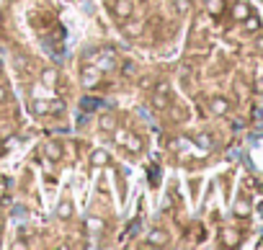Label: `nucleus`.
I'll return each mask as SVG.
<instances>
[{
    "label": "nucleus",
    "instance_id": "1",
    "mask_svg": "<svg viewBox=\"0 0 263 250\" xmlns=\"http://www.w3.org/2000/svg\"><path fill=\"white\" fill-rule=\"evenodd\" d=\"M132 11H135L132 0H116V3H114V16L121 18V21H126V18L132 16Z\"/></svg>",
    "mask_w": 263,
    "mask_h": 250
},
{
    "label": "nucleus",
    "instance_id": "2",
    "mask_svg": "<svg viewBox=\"0 0 263 250\" xmlns=\"http://www.w3.org/2000/svg\"><path fill=\"white\" fill-rule=\"evenodd\" d=\"M209 108H212V113H214V116H224V113L230 111V101H227V98H222V95H214V98L209 101Z\"/></svg>",
    "mask_w": 263,
    "mask_h": 250
},
{
    "label": "nucleus",
    "instance_id": "3",
    "mask_svg": "<svg viewBox=\"0 0 263 250\" xmlns=\"http://www.w3.org/2000/svg\"><path fill=\"white\" fill-rule=\"evenodd\" d=\"M168 85L163 83V85H158V90H155V95H153V103H155V108H168Z\"/></svg>",
    "mask_w": 263,
    "mask_h": 250
},
{
    "label": "nucleus",
    "instance_id": "4",
    "mask_svg": "<svg viewBox=\"0 0 263 250\" xmlns=\"http://www.w3.org/2000/svg\"><path fill=\"white\" fill-rule=\"evenodd\" d=\"M98 80H101V70L98 67H85L83 70V85L85 88H93Z\"/></svg>",
    "mask_w": 263,
    "mask_h": 250
},
{
    "label": "nucleus",
    "instance_id": "5",
    "mask_svg": "<svg viewBox=\"0 0 263 250\" xmlns=\"http://www.w3.org/2000/svg\"><path fill=\"white\" fill-rule=\"evenodd\" d=\"M111 163V155L106 152V150H93L90 152V165L93 168H103V165H108Z\"/></svg>",
    "mask_w": 263,
    "mask_h": 250
},
{
    "label": "nucleus",
    "instance_id": "6",
    "mask_svg": "<svg viewBox=\"0 0 263 250\" xmlns=\"http://www.w3.org/2000/svg\"><path fill=\"white\" fill-rule=\"evenodd\" d=\"M98 129L101 132H114L116 129V116L114 113H101L98 116Z\"/></svg>",
    "mask_w": 263,
    "mask_h": 250
},
{
    "label": "nucleus",
    "instance_id": "7",
    "mask_svg": "<svg viewBox=\"0 0 263 250\" xmlns=\"http://www.w3.org/2000/svg\"><path fill=\"white\" fill-rule=\"evenodd\" d=\"M240 24H242V29H245L248 34H255V31L260 29V18H258V16H253V13H248Z\"/></svg>",
    "mask_w": 263,
    "mask_h": 250
},
{
    "label": "nucleus",
    "instance_id": "8",
    "mask_svg": "<svg viewBox=\"0 0 263 250\" xmlns=\"http://www.w3.org/2000/svg\"><path fill=\"white\" fill-rule=\"evenodd\" d=\"M168 242V235L163 232V229H153L150 235H147V245H155V247H160V245H165Z\"/></svg>",
    "mask_w": 263,
    "mask_h": 250
},
{
    "label": "nucleus",
    "instance_id": "9",
    "mask_svg": "<svg viewBox=\"0 0 263 250\" xmlns=\"http://www.w3.org/2000/svg\"><path fill=\"white\" fill-rule=\"evenodd\" d=\"M31 111L36 116H47V113H52V101H34L31 103Z\"/></svg>",
    "mask_w": 263,
    "mask_h": 250
},
{
    "label": "nucleus",
    "instance_id": "10",
    "mask_svg": "<svg viewBox=\"0 0 263 250\" xmlns=\"http://www.w3.org/2000/svg\"><path fill=\"white\" fill-rule=\"evenodd\" d=\"M124 147H126V150H132V152H140V150H142V140H140L137 134H129V132H126Z\"/></svg>",
    "mask_w": 263,
    "mask_h": 250
},
{
    "label": "nucleus",
    "instance_id": "11",
    "mask_svg": "<svg viewBox=\"0 0 263 250\" xmlns=\"http://www.w3.org/2000/svg\"><path fill=\"white\" fill-rule=\"evenodd\" d=\"M224 11V0H206V13L209 16H219Z\"/></svg>",
    "mask_w": 263,
    "mask_h": 250
},
{
    "label": "nucleus",
    "instance_id": "12",
    "mask_svg": "<svg viewBox=\"0 0 263 250\" xmlns=\"http://www.w3.org/2000/svg\"><path fill=\"white\" fill-rule=\"evenodd\" d=\"M57 217L60 219H70L72 217V201H60V206H57Z\"/></svg>",
    "mask_w": 263,
    "mask_h": 250
},
{
    "label": "nucleus",
    "instance_id": "13",
    "mask_svg": "<svg viewBox=\"0 0 263 250\" xmlns=\"http://www.w3.org/2000/svg\"><path fill=\"white\" fill-rule=\"evenodd\" d=\"M237 237H240V235H237L235 229H222V242H224L227 247H235V245L240 242Z\"/></svg>",
    "mask_w": 263,
    "mask_h": 250
},
{
    "label": "nucleus",
    "instance_id": "14",
    "mask_svg": "<svg viewBox=\"0 0 263 250\" xmlns=\"http://www.w3.org/2000/svg\"><path fill=\"white\" fill-rule=\"evenodd\" d=\"M248 13H250L248 3H235V8H232V18H235V21H242Z\"/></svg>",
    "mask_w": 263,
    "mask_h": 250
},
{
    "label": "nucleus",
    "instance_id": "15",
    "mask_svg": "<svg viewBox=\"0 0 263 250\" xmlns=\"http://www.w3.org/2000/svg\"><path fill=\"white\" fill-rule=\"evenodd\" d=\"M232 209H235V217H248V214H250V204H248L245 199H237Z\"/></svg>",
    "mask_w": 263,
    "mask_h": 250
},
{
    "label": "nucleus",
    "instance_id": "16",
    "mask_svg": "<svg viewBox=\"0 0 263 250\" xmlns=\"http://www.w3.org/2000/svg\"><path fill=\"white\" fill-rule=\"evenodd\" d=\"M42 83H44V85H49V88H52V85H54V83H57V70H54V67H47V70H44V72H42Z\"/></svg>",
    "mask_w": 263,
    "mask_h": 250
},
{
    "label": "nucleus",
    "instance_id": "17",
    "mask_svg": "<svg viewBox=\"0 0 263 250\" xmlns=\"http://www.w3.org/2000/svg\"><path fill=\"white\" fill-rule=\"evenodd\" d=\"M44 152H47V158H49V160H60V158H62V147H60L57 142H49Z\"/></svg>",
    "mask_w": 263,
    "mask_h": 250
},
{
    "label": "nucleus",
    "instance_id": "18",
    "mask_svg": "<svg viewBox=\"0 0 263 250\" xmlns=\"http://www.w3.org/2000/svg\"><path fill=\"white\" fill-rule=\"evenodd\" d=\"M88 229H90V232H101V229H103V222L96 219V217H90V219H88Z\"/></svg>",
    "mask_w": 263,
    "mask_h": 250
},
{
    "label": "nucleus",
    "instance_id": "19",
    "mask_svg": "<svg viewBox=\"0 0 263 250\" xmlns=\"http://www.w3.org/2000/svg\"><path fill=\"white\" fill-rule=\"evenodd\" d=\"M96 67H98L101 72H108V70H114V62L106 57V60H98V65H96Z\"/></svg>",
    "mask_w": 263,
    "mask_h": 250
},
{
    "label": "nucleus",
    "instance_id": "20",
    "mask_svg": "<svg viewBox=\"0 0 263 250\" xmlns=\"http://www.w3.org/2000/svg\"><path fill=\"white\" fill-rule=\"evenodd\" d=\"M65 111V103L62 101H52V113H62Z\"/></svg>",
    "mask_w": 263,
    "mask_h": 250
},
{
    "label": "nucleus",
    "instance_id": "21",
    "mask_svg": "<svg viewBox=\"0 0 263 250\" xmlns=\"http://www.w3.org/2000/svg\"><path fill=\"white\" fill-rule=\"evenodd\" d=\"M196 142H199L201 147H212V140H209L206 134H199V137H196Z\"/></svg>",
    "mask_w": 263,
    "mask_h": 250
},
{
    "label": "nucleus",
    "instance_id": "22",
    "mask_svg": "<svg viewBox=\"0 0 263 250\" xmlns=\"http://www.w3.org/2000/svg\"><path fill=\"white\" fill-rule=\"evenodd\" d=\"M126 34H129V36H137V34H140V26H129Z\"/></svg>",
    "mask_w": 263,
    "mask_h": 250
},
{
    "label": "nucleus",
    "instance_id": "23",
    "mask_svg": "<svg viewBox=\"0 0 263 250\" xmlns=\"http://www.w3.org/2000/svg\"><path fill=\"white\" fill-rule=\"evenodd\" d=\"M124 70H126V75H135V70H137V67L132 65V62H126V65H124Z\"/></svg>",
    "mask_w": 263,
    "mask_h": 250
},
{
    "label": "nucleus",
    "instance_id": "24",
    "mask_svg": "<svg viewBox=\"0 0 263 250\" xmlns=\"http://www.w3.org/2000/svg\"><path fill=\"white\" fill-rule=\"evenodd\" d=\"M124 140H126V132H119L116 134V145H124Z\"/></svg>",
    "mask_w": 263,
    "mask_h": 250
},
{
    "label": "nucleus",
    "instance_id": "25",
    "mask_svg": "<svg viewBox=\"0 0 263 250\" xmlns=\"http://www.w3.org/2000/svg\"><path fill=\"white\" fill-rule=\"evenodd\" d=\"M189 6H191L189 0H178V8H181V11H183V8H189Z\"/></svg>",
    "mask_w": 263,
    "mask_h": 250
},
{
    "label": "nucleus",
    "instance_id": "26",
    "mask_svg": "<svg viewBox=\"0 0 263 250\" xmlns=\"http://www.w3.org/2000/svg\"><path fill=\"white\" fill-rule=\"evenodd\" d=\"M255 47H258V49H263V36H258V39H255Z\"/></svg>",
    "mask_w": 263,
    "mask_h": 250
},
{
    "label": "nucleus",
    "instance_id": "27",
    "mask_svg": "<svg viewBox=\"0 0 263 250\" xmlns=\"http://www.w3.org/2000/svg\"><path fill=\"white\" fill-rule=\"evenodd\" d=\"M6 98H8V95H6V90H0V103H3Z\"/></svg>",
    "mask_w": 263,
    "mask_h": 250
},
{
    "label": "nucleus",
    "instance_id": "28",
    "mask_svg": "<svg viewBox=\"0 0 263 250\" xmlns=\"http://www.w3.org/2000/svg\"><path fill=\"white\" fill-rule=\"evenodd\" d=\"M258 90H263V75H260V80H258Z\"/></svg>",
    "mask_w": 263,
    "mask_h": 250
},
{
    "label": "nucleus",
    "instance_id": "29",
    "mask_svg": "<svg viewBox=\"0 0 263 250\" xmlns=\"http://www.w3.org/2000/svg\"><path fill=\"white\" fill-rule=\"evenodd\" d=\"M0 75H3V60H0Z\"/></svg>",
    "mask_w": 263,
    "mask_h": 250
},
{
    "label": "nucleus",
    "instance_id": "30",
    "mask_svg": "<svg viewBox=\"0 0 263 250\" xmlns=\"http://www.w3.org/2000/svg\"><path fill=\"white\" fill-rule=\"evenodd\" d=\"M258 211H260V214H263V204H260V206H258Z\"/></svg>",
    "mask_w": 263,
    "mask_h": 250
},
{
    "label": "nucleus",
    "instance_id": "31",
    "mask_svg": "<svg viewBox=\"0 0 263 250\" xmlns=\"http://www.w3.org/2000/svg\"><path fill=\"white\" fill-rule=\"evenodd\" d=\"M0 232H3V224H0Z\"/></svg>",
    "mask_w": 263,
    "mask_h": 250
},
{
    "label": "nucleus",
    "instance_id": "32",
    "mask_svg": "<svg viewBox=\"0 0 263 250\" xmlns=\"http://www.w3.org/2000/svg\"><path fill=\"white\" fill-rule=\"evenodd\" d=\"M0 6H3V0H0Z\"/></svg>",
    "mask_w": 263,
    "mask_h": 250
},
{
    "label": "nucleus",
    "instance_id": "33",
    "mask_svg": "<svg viewBox=\"0 0 263 250\" xmlns=\"http://www.w3.org/2000/svg\"><path fill=\"white\" fill-rule=\"evenodd\" d=\"M0 18H3V13H0Z\"/></svg>",
    "mask_w": 263,
    "mask_h": 250
}]
</instances>
